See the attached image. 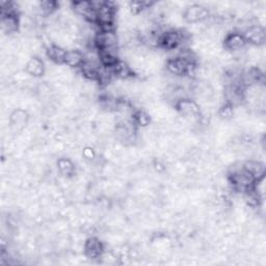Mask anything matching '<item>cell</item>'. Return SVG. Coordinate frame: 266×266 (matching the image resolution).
<instances>
[{"instance_id": "cell-16", "label": "cell", "mask_w": 266, "mask_h": 266, "mask_svg": "<svg viewBox=\"0 0 266 266\" xmlns=\"http://www.w3.org/2000/svg\"><path fill=\"white\" fill-rule=\"evenodd\" d=\"M58 9V4L51 0H45L39 3V10L45 16H51Z\"/></svg>"}, {"instance_id": "cell-3", "label": "cell", "mask_w": 266, "mask_h": 266, "mask_svg": "<svg viewBox=\"0 0 266 266\" xmlns=\"http://www.w3.org/2000/svg\"><path fill=\"white\" fill-rule=\"evenodd\" d=\"M246 44L243 33L238 30L227 33L224 40V48L233 53L241 52L246 47Z\"/></svg>"}, {"instance_id": "cell-10", "label": "cell", "mask_w": 266, "mask_h": 266, "mask_svg": "<svg viewBox=\"0 0 266 266\" xmlns=\"http://www.w3.org/2000/svg\"><path fill=\"white\" fill-rule=\"evenodd\" d=\"M20 19L19 15H2V27L6 33H15L19 29Z\"/></svg>"}, {"instance_id": "cell-4", "label": "cell", "mask_w": 266, "mask_h": 266, "mask_svg": "<svg viewBox=\"0 0 266 266\" xmlns=\"http://www.w3.org/2000/svg\"><path fill=\"white\" fill-rule=\"evenodd\" d=\"M72 9L74 12L82 17L83 20L89 23L96 24L97 19V11L92 5V2H76L72 4Z\"/></svg>"}, {"instance_id": "cell-9", "label": "cell", "mask_w": 266, "mask_h": 266, "mask_svg": "<svg viewBox=\"0 0 266 266\" xmlns=\"http://www.w3.org/2000/svg\"><path fill=\"white\" fill-rule=\"evenodd\" d=\"M85 60H86L85 54L79 51V50L73 49V50H66L63 63L70 66V68L80 69V66L82 65L83 62H85Z\"/></svg>"}, {"instance_id": "cell-5", "label": "cell", "mask_w": 266, "mask_h": 266, "mask_svg": "<svg viewBox=\"0 0 266 266\" xmlns=\"http://www.w3.org/2000/svg\"><path fill=\"white\" fill-rule=\"evenodd\" d=\"M242 33L246 43L251 44L252 46L259 47L265 43V38H266L265 30L261 25L255 24L249 26L246 29H244Z\"/></svg>"}, {"instance_id": "cell-8", "label": "cell", "mask_w": 266, "mask_h": 266, "mask_svg": "<svg viewBox=\"0 0 266 266\" xmlns=\"http://www.w3.org/2000/svg\"><path fill=\"white\" fill-rule=\"evenodd\" d=\"M243 164V169L251 175L255 181L264 178L265 165L263 162L258 160H247Z\"/></svg>"}, {"instance_id": "cell-2", "label": "cell", "mask_w": 266, "mask_h": 266, "mask_svg": "<svg viewBox=\"0 0 266 266\" xmlns=\"http://www.w3.org/2000/svg\"><path fill=\"white\" fill-rule=\"evenodd\" d=\"M210 17V12L206 7L201 5H191L187 7L183 13V19L188 23H200L207 21Z\"/></svg>"}, {"instance_id": "cell-7", "label": "cell", "mask_w": 266, "mask_h": 266, "mask_svg": "<svg viewBox=\"0 0 266 266\" xmlns=\"http://www.w3.org/2000/svg\"><path fill=\"white\" fill-rule=\"evenodd\" d=\"M85 252L87 257L96 259L103 256L104 246L103 243L96 237H90L85 244Z\"/></svg>"}, {"instance_id": "cell-11", "label": "cell", "mask_w": 266, "mask_h": 266, "mask_svg": "<svg viewBox=\"0 0 266 266\" xmlns=\"http://www.w3.org/2000/svg\"><path fill=\"white\" fill-rule=\"evenodd\" d=\"M66 50L61 48L56 44H50L46 49V55L47 57L54 63L61 64L64 61Z\"/></svg>"}, {"instance_id": "cell-12", "label": "cell", "mask_w": 266, "mask_h": 266, "mask_svg": "<svg viewBox=\"0 0 266 266\" xmlns=\"http://www.w3.org/2000/svg\"><path fill=\"white\" fill-rule=\"evenodd\" d=\"M25 68H26V72L33 77L43 76L45 73V70H46L43 60L37 56L31 57L27 61Z\"/></svg>"}, {"instance_id": "cell-17", "label": "cell", "mask_w": 266, "mask_h": 266, "mask_svg": "<svg viewBox=\"0 0 266 266\" xmlns=\"http://www.w3.org/2000/svg\"><path fill=\"white\" fill-rule=\"evenodd\" d=\"M27 119H28V116H27V113L23 110H16L13 114H12V123L14 126L16 127H18V128H22L26 122H27Z\"/></svg>"}, {"instance_id": "cell-1", "label": "cell", "mask_w": 266, "mask_h": 266, "mask_svg": "<svg viewBox=\"0 0 266 266\" xmlns=\"http://www.w3.org/2000/svg\"><path fill=\"white\" fill-rule=\"evenodd\" d=\"M183 118L189 122L200 124L202 121V112L198 104L189 98L182 99L175 105Z\"/></svg>"}, {"instance_id": "cell-18", "label": "cell", "mask_w": 266, "mask_h": 266, "mask_svg": "<svg viewBox=\"0 0 266 266\" xmlns=\"http://www.w3.org/2000/svg\"><path fill=\"white\" fill-rule=\"evenodd\" d=\"M232 105L226 103L221 109H220V115L224 119H231L233 114H234V109H233Z\"/></svg>"}, {"instance_id": "cell-6", "label": "cell", "mask_w": 266, "mask_h": 266, "mask_svg": "<svg viewBox=\"0 0 266 266\" xmlns=\"http://www.w3.org/2000/svg\"><path fill=\"white\" fill-rule=\"evenodd\" d=\"M192 62L191 60H187L182 56L172 57L166 62V70L175 77H184L186 76L188 64Z\"/></svg>"}, {"instance_id": "cell-15", "label": "cell", "mask_w": 266, "mask_h": 266, "mask_svg": "<svg viewBox=\"0 0 266 266\" xmlns=\"http://www.w3.org/2000/svg\"><path fill=\"white\" fill-rule=\"evenodd\" d=\"M131 119L133 121V123L136 124V126H140V127H146L148 125H150L151 123V118H150L149 113H147L146 111L140 109L137 110L132 113Z\"/></svg>"}, {"instance_id": "cell-13", "label": "cell", "mask_w": 266, "mask_h": 266, "mask_svg": "<svg viewBox=\"0 0 266 266\" xmlns=\"http://www.w3.org/2000/svg\"><path fill=\"white\" fill-rule=\"evenodd\" d=\"M114 77L120 79H129L135 76V72L131 69V66L124 60H119L113 66H111Z\"/></svg>"}, {"instance_id": "cell-14", "label": "cell", "mask_w": 266, "mask_h": 266, "mask_svg": "<svg viewBox=\"0 0 266 266\" xmlns=\"http://www.w3.org/2000/svg\"><path fill=\"white\" fill-rule=\"evenodd\" d=\"M57 169L59 173L63 176L70 177L75 173V165L68 158H60L57 161Z\"/></svg>"}, {"instance_id": "cell-19", "label": "cell", "mask_w": 266, "mask_h": 266, "mask_svg": "<svg viewBox=\"0 0 266 266\" xmlns=\"http://www.w3.org/2000/svg\"><path fill=\"white\" fill-rule=\"evenodd\" d=\"M83 156H85L87 159H93L95 157V152L93 151V149L87 148L85 151H83Z\"/></svg>"}]
</instances>
